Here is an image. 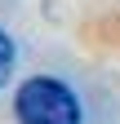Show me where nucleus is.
<instances>
[{
	"label": "nucleus",
	"mask_w": 120,
	"mask_h": 124,
	"mask_svg": "<svg viewBox=\"0 0 120 124\" xmlns=\"http://www.w3.org/2000/svg\"><path fill=\"white\" fill-rule=\"evenodd\" d=\"M18 124H80V98L58 75H31L13 93Z\"/></svg>",
	"instance_id": "1"
},
{
	"label": "nucleus",
	"mask_w": 120,
	"mask_h": 124,
	"mask_svg": "<svg viewBox=\"0 0 120 124\" xmlns=\"http://www.w3.org/2000/svg\"><path fill=\"white\" fill-rule=\"evenodd\" d=\"M9 71H13V40H9V31L0 27V89H5Z\"/></svg>",
	"instance_id": "2"
}]
</instances>
